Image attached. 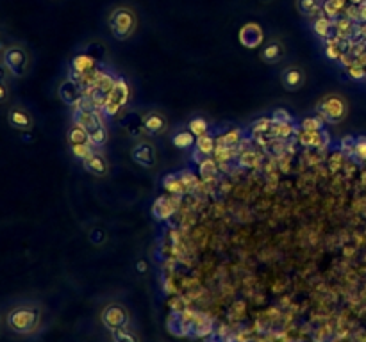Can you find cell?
I'll return each instance as SVG.
<instances>
[{
	"mask_svg": "<svg viewBox=\"0 0 366 342\" xmlns=\"http://www.w3.org/2000/svg\"><path fill=\"white\" fill-rule=\"evenodd\" d=\"M4 325L13 335L27 337L36 334L41 325V307L32 301L16 303L6 312Z\"/></svg>",
	"mask_w": 366,
	"mask_h": 342,
	"instance_id": "obj_1",
	"label": "cell"
},
{
	"mask_svg": "<svg viewBox=\"0 0 366 342\" xmlns=\"http://www.w3.org/2000/svg\"><path fill=\"white\" fill-rule=\"evenodd\" d=\"M107 27L118 41L129 40L138 29V15L130 6H116L107 16Z\"/></svg>",
	"mask_w": 366,
	"mask_h": 342,
	"instance_id": "obj_2",
	"label": "cell"
},
{
	"mask_svg": "<svg viewBox=\"0 0 366 342\" xmlns=\"http://www.w3.org/2000/svg\"><path fill=\"white\" fill-rule=\"evenodd\" d=\"M2 63L9 70L13 79H24L31 70V54L20 41H11L2 54Z\"/></svg>",
	"mask_w": 366,
	"mask_h": 342,
	"instance_id": "obj_3",
	"label": "cell"
},
{
	"mask_svg": "<svg viewBox=\"0 0 366 342\" xmlns=\"http://www.w3.org/2000/svg\"><path fill=\"white\" fill-rule=\"evenodd\" d=\"M316 114L325 123H339L346 116V104L339 97H325L316 104Z\"/></svg>",
	"mask_w": 366,
	"mask_h": 342,
	"instance_id": "obj_4",
	"label": "cell"
},
{
	"mask_svg": "<svg viewBox=\"0 0 366 342\" xmlns=\"http://www.w3.org/2000/svg\"><path fill=\"white\" fill-rule=\"evenodd\" d=\"M127 100H129V86H127V83L123 79H114L113 87L107 91V99L102 107V113L106 116L118 114L120 109L127 104Z\"/></svg>",
	"mask_w": 366,
	"mask_h": 342,
	"instance_id": "obj_5",
	"label": "cell"
},
{
	"mask_svg": "<svg viewBox=\"0 0 366 342\" xmlns=\"http://www.w3.org/2000/svg\"><path fill=\"white\" fill-rule=\"evenodd\" d=\"M6 120H8V125L11 129L20 130V132H29L34 127V118H32L31 111L25 109L20 104L9 107L8 113H6Z\"/></svg>",
	"mask_w": 366,
	"mask_h": 342,
	"instance_id": "obj_6",
	"label": "cell"
},
{
	"mask_svg": "<svg viewBox=\"0 0 366 342\" xmlns=\"http://www.w3.org/2000/svg\"><path fill=\"white\" fill-rule=\"evenodd\" d=\"M297 143L304 148H325L331 143V136L327 134V130H297L295 136Z\"/></svg>",
	"mask_w": 366,
	"mask_h": 342,
	"instance_id": "obj_7",
	"label": "cell"
},
{
	"mask_svg": "<svg viewBox=\"0 0 366 342\" xmlns=\"http://www.w3.org/2000/svg\"><path fill=\"white\" fill-rule=\"evenodd\" d=\"M181 207V197L177 194H170V197H159L152 205V214L156 220L166 221L177 213Z\"/></svg>",
	"mask_w": 366,
	"mask_h": 342,
	"instance_id": "obj_8",
	"label": "cell"
},
{
	"mask_svg": "<svg viewBox=\"0 0 366 342\" xmlns=\"http://www.w3.org/2000/svg\"><path fill=\"white\" fill-rule=\"evenodd\" d=\"M102 322L107 330L114 332V330H118V328H123L129 325V314H127V311L122 307V305H116V303H113V305H109V307L104 308Z\"/></svg>",
	"mask_w": 366,
	"mask_h": 342,
	"instance_id": "obj_9",
	"label": "cell"
},
{
	"mask_svg": "<svg viewBox=\"0 0 366 342\" xmlns=\"http://www.w3.org/2000/svg\"><path fill=\"white\" fill-rule=\"evenodd\" d=\"M238 38H240V43L243 45L245 48H250V50H252V48H257L263 45L264 31L256 22H248V24H245L243 27L240 29Z\"/></svg>",
	"mask_w": 366,
	"mask_h": 342,
	"instance_id": "obj_10",
	"label": "cell"
},
{
	"mask_svg": "<svg viewBox=\"0 0 366 342\" xmlns=\"http://www.w3.org/2000/svg\"><path fill=\"white\" fill-rule=\"evenodd\" d=\"M57 94H60L61 102L74 107L75 104L79 102L81 97H83V87L75 83V80L67 79L60 84V87H57Z\"/></svg>",
	"mask_w": 366,
	"mask_h": 342,
	"instance_id": "obj_11",
	"label": "cell"
},
{
	"mask_svg": "<svg viewBox=\"0 0 366 342\" xmlns=\"http://www.w3.org/2000/svg\"><path fill=\"white\" fill-rule=\"evenodd\" d=\"M133 161L142 168H154L156 166V150L150 143H138L133 148Z\"/></svg>",
	"mask_w": 366,
	"mask_h": 342,
	"instance_id": "obj_12",
	"label": "cell"
},
{
	"mask_svg": "<svg viewBox=\"0 0 366 342\" xmlns=\"http://www.w3.org/2000/svg\"><path fill=\"white\" fill-rule=\"evenodd\" d=\"M166 118L161 113H149L143 116V129H145L147 134L150 136H159L166 130Z\"/></svg>",
	"mask_w": 366,
	"mask_h": 342,
	"instance_id": "obj_13",
	"label": "cell"
},
{
	"mask_svg": "<svg viewBox=\"0 0 366 342\" xmlns=\"http://www.w3.org/2000/svg\"><path fill=\"white\" fill-rule=\"evenodd\" d=\"M95 66H97V61H95L93 55L79 54V55H75L74 59H72L70 71L72 73H79V75H84V77H86V75L90 73Z\"/></svg>",
	"mask_w": 366,
	"mask_h": 342,
	"instance_id": "obj_14",
	"label": "cell"
},
{
	"mask_svg": "<svg viewBox=\"0 0 366 342\" xmlns=\"http://www.w3.org/2000/svg\"><path fill=\"white\" fill-rule=\"evenodd\" d=\"M261 162H263V155L256 150H241L240 154H238V164L241 168H247V169H256L259 168Z\"/></svg>",
	"mask_w": 366,
	"mask_h": 342,
	"instance_id": "obj_15",
	"label": "cell"
},
{
	"mask_svg": "<svg viewBox=\"0 0 366 342\" xmlns=\"http://www.w3.org/2000/svg\"><path fill=\"white\" fill-rule=\"evenodd\" d=\"M194 148L198 155H202V157H211V155L215 154V150H217V138H213V136L208 132V134L197 138Z\"/></svg>",
	"mask_w": 366,
	"mask_h": 342,
	"instance_id": "obj_16",
	"label": "cell"
},
{
	"mask_svg": "<svg viewBox=\"0 0 366 342\" xmlns=\"http://www.w3.org/2000/svg\"><path fill=\"white\" fill-rule=\"evenodd\" d=\"M218 171H220V166H218V162L213 157H204L198 162V175H201V178L204 182L215 180Z\"/></svg>",
	"mask_w": 366,
	"mask_h": 342,
	"instance_id": "obj_17",
	"label": "cell"
},
{
	"mask_svg": "<svg viewBox=\"0 0 366 342\" xmlns=\"http://www.w3.org/2000/svg\"><path fill=\"white\" fill-rule=\"evenodd\" d=\"M283 54H284V47L280 41H272V43H268L266 47L261 50V57H263L264 63L268 64H276L283 59Z\"/></svg>",
	"mask_w": 366,
	"mask_h": 342,
	"instance_id": "obj_18",
	"label": "cell"
},
{
	"mask_svg": "<svg viewBox=\"0 0 366 342\" xmlns=\"http://www.w3.org/2000/svg\"><path fill=\"white\" fill-rule=\"evenodd\" d=\"M241 141H243V130L241 129H231L217 138V145L227 146V148H240Z\"/></svg>",
	"mask_w": 366,
	"mask_h": 342,
	"instance_id": "obj_19",
	"label": "cell"
},
{
	"mask_svg": "<svg viewBox=\"0 0 366 342\" xmlns=\"http://www.w3.org/2000/svg\"><path fill=\"white\" fill-rule=\"evenodd\" d=\"M83 164H84V168L90 171V173L99 175V177H104V175H106V171H107V162L104 161L102 155H99L97 152H93L90 157L84 159Z\"/></svg>",
	"mask_w": 366,
	"mask_h": 342,
	"instance_id": "obj_20",
	"label": "cell"
},
{
	"mask_svg": "<svg viewBox=\"0 0 366 342\" xmlns=\"http://www.w3.org/2000/svg\"><path fill=\"white\" fill-rule=\"evenodd\" d=\"M163 187H165L166 193L170 194H177V197H182L186 193L184 184H182L181 177L179 173H170L163 177Z\"/></svg>",
	"mask_w": 366,
	"mask_h": 342,
	"instance_id": "obj_21",
	"label": "cell"
},
{
	"mask_svg": "<svg viewBox=\"0 0 366 342\" xmlns=\"http://www.w3.org/2000/svg\"><path fill=\"white\" fill-rule=\"evenodd\" d=\"M283 83L290 91L299 90V87H302L304 84L302 71H300L299 68H287V70L283 73Z\"/></svg>",
	"mask_w": 366,
	"mask_h": 342,
	"instance_id": "obj_22",
	"label": "cell"
},
{
	"mask_svg": "<svg viewBox=\"0 0 366 342\" xmlns=\"http://www.w3.org/2000/svg\"><path fill=\"white\" fill-rule=\"evenodd\" d=\"M68 143L72 146L74 145H91L90 143V134L84 127H81L79 123H74L70 130H68Z\"/></svg>",
	"mask_w": 366,
	"mask_h": 342,
	"instance_id": "obj_23",
	"label": "cell"
},
{
	"mask_svg": "<svg viewBox=\"0 0 366 342\" xmlns=\"http://www.w3.org/2000/svg\"><path fill=\"white\" fill-rule=\"evenodd\" d=\"M195 141H197V138H195L189 130H179V132H175L172 138V143L177 148L181 150H189V148H194L195 146Z\"/></svg>",
	"mask_w": 366,
	"mask_h": 342,
	"instance_id": "obj_24",
	"label": "cell"
},
{
	"mask_svg": "<svg viewBox=\"0 0 366 342\" xmlns=\"http://www.w3.org/2000/svg\"><path fill=\"white\" fill-rule=\"evenodd\" d=\"M238 154H240V150L238 148H227V146L217 145L213 159L218 162V164H225V162H231L233 159H238Z\"/></svg>",
	"mask_w": 366,
	"mask_h": 342,
	"instance_id": "obj_25",
	"label": "cell"
},
{
	"mask_svg": "<svg viewBox=\"0 0 366 342\" xmlns=\"http://www.w3.org/2000/svg\"><path fill=\"white\" fill-rule=\"evenodd\" d=\"M272 125H273L272 116H270V118L256 120V122L250 125V134H252V138H256V136L268 134V132H270V129H272Z\"/></svg>",
	"mask_w": 366,
	"mask_h": 342,
	"instance_id": "obj_26",
	"label": "cell"
},
{
	"mask_svg": "<svg viewBox=\"0 0 366 342\" xmlns=\"http://www.w3.org/2000/svg\"><path fill=\"white\" fill-rule=\"evenodd\" d=\"M179 177H181L182 184H184L186 193H191V191H197L198 185H202L201 182H198L197 175H195L194 171H189V169H184V171H181V173H179Z\"/></svg>",
	"mask_w": 366,
	"mask_h": 342,
	"instance_id": "obj_27",
	"label": "cell"
},
{
	"mask_svg": "<svg viewBox=\"0 0 366 342\" xmlns=\"http://www.w3.org/2000/svg\"><path fill=\"white\" fill-rule=\"evenodd\" d=\"M188 130L195 136V138H201V136L208 134L209 132V123L205 122L204 118H194L191 122H189Z\"/></svg>",
	"mask_w": 366,
	"mask_h": 342,
	"instance_id": "obj_28",
	"label": "cell"
},
{
	"mask_svg": "<svg viewBox=\"0 0 366 342\" xmlns=\"http://www.w3.org/2000/svg\"><path fill=\"white\" fill-rule=\"evenodd\" d=\"M113 334V341L114 342H140V337L134 334L133 330H129L127 327L118 328V330L111 332Z\"/></svg>",
	"mask_w": 366,
	"mask_h": 342,
	"instance_id": "obj_29",
	"label": "cell"
},
{
	"mask_svg": "<svg viewBox=\"0 0 366 342\" xmlns=\"http://www.w3.org/2000/svg\"><path fill=\"white\" fill-rule=\"evenodd\" d=\"M299 11L304 16H315L320 13V0H299Z\"/></svg>",
	"mask_w": 366,
	"mask_h": 342,
	"instance_id": "obj_30",
	"label": "cell"
},
{
	"mask_svg": "<svg viewBox=\"0 0 366 342\" xmlns=\"http://www.w3.org/2000/svg\"><path fill=\"white\" fill-rule=\"evenodd\" d=\"M323 127H325V122L320 118L318 114L316 116H307V118L300 122V129L302 130H323Z\"/></svg>",
	"mask_w": 366,
	"mask_h": 342,
	"instance_id": "obj_31",
	"label": "cell"
},
{
	"mask_svg": "<svg viewBox=\"0 0 366 342\" xmlns=\"http://www.w3.org/2000/svg\"><path fill=\"white\" fill-rule=\"evenodd\" d=\"M93 152H95V150L91 145H74V146H72V154H74L77 159H81V161H84L86 157H90Z\"/></svg>",
	"mask_w": 366,
	"mask_h": 342,
	"instance_id": "obj_32",
	"label": "cell"
},
{
	"mask_svg": "<svg viewBox=\"0 0 366 342\" xmlns=\"http://www.w3.org/2000/svg\"><path fill=\"white\" fill-rule=\"evenodd\" d=\"M272 120L273 123H295V118H293L290 111L286 109H276L272 113Z\"/></svg>",
	"mask_w": 366,
	"mask_h": 342,
	"instance_id": "obj_33",
	"label": "cell"
},
{
	"mask_svg": "<svg viewBox=\"0 0 366 342\" xmlns=\"http://www.w3.org/2000/svg\"><path fill=\"white\" fill-rule=\"evenodd\" d=\"M355 141H358V138H354V136H345V138L339 141V148H341V152H345L346 155H354Z\"/></svg>",
	"mask_w": 366,
	"mask_h": 342,
	"instance_id": "obj_34",
	"label": "cell"
},
{
	"mask_svg": "<svg viewBox=\"0 0 366 342\" xmlns=\"http://www.w3.org/2000/svg\"><path fill=\"white\" fill-rule=\"evenodd\" d=\"M315 31L316 34H320L322 38H327V36L331 34V22L327 20V18H318L315 22Z\"/></svg>",
	"mask_w": 366,
	"mask_h": 342,
	"instance_id": "obj_35",
	"label": "cell"
},
{
	"mask_svg": "<svg viewBox=\"0 0 366 342\" xmlns=\"http://www.w3.org/2000/svg\"><path fill=\"white\" fill-rule=\"evenodd\" d=\"M354 155L359 159V161H366V138H358L355 141V148H354Z\"/></svg>",
	"mask_w": 366,
	"mask_h": 342,
	"instance_id": "obj_36",
	"label": "cell"
},
{
	"mask_svg": "<svg viewBox=\"0 0 366 342\" xmlns=\"http://www.w3.org/2000/svg\"><path fill=\"white\" fill-rule=\"evenodd\" d=\"M348 75H351L354 80H361L366 77V71L361 64H352V66H348Z\"/></svg>",
	"mask_w": 366,
	"mask_h": 342,
	"instance_id": "obj_37",
	"label": "cell"
},
{
	"mask_svg": "<svg viewBox=\"0 0 366 342\" xmlns=\"http://www.w3.org/2000/svg\"><path fill=\"white\" fill-rule=\"evenodd\" d=\"M9 99H11V87H9V84L0 83V106L8 104Z\"/></svg>",
	"mask_w": 366,
	"mask_h": 342,
	"instance_id": "obj_38",
	"label": "cell"
},
{
	"mask_svg": "<svg viewBox=\"0 0 366 342\" xmlns=\"http://www.w3.org/2000/svg\"><path fill=\"white\" fill-rule=\"evenodd\" d=\"M8 45H9L8 32H6V29L0 25V59H2V54H4V50L8 48Z\"/></svg>",
	"mask_w": 366,
	"mask_h": 342,
	"instance_id": "obj_39",
	"label": "cell"
},
{
	"mask_svg": "<svg viewBox=\"0 0 366 342\" xmlns=\"http://www.w3.org/2000/svg\"><path fill=\"white\" fill-rule=\"evenodd\" d=\"M11 73H9V70L6 68V64L2 63V59H0V83H4V84H9L11 83Z\"/></svg>",
	"mask_w": 366,
	"mask_h": 342,
	"instance_id": "obj_40",
	"label": "cell"
},
{
	"mask_svg": "<svg viewBox=\"0 0 366 342\" xmlns=\"http://www.w3.org/2000/svg\"><path fill=\"white\" fill-rule=\"evenodd\" d=\"M325 54H327V57H329V59H339V57H341V52H339L338 48H336L334 43H329V47H327Z\"/></svg>",
	"mask_w": 366,
	"mask_h": 342,
	"instance_id": "obj_41",
	"label": "cell"
},
{
	"mask_svg": "<svg viewBox=\"0 0 366 342\" xmlns=\"http://www.w3.org/2000/svg\"><path fill=\"white\" fill-rule=\"evenodd\" d=\"M341 164H343V155H339V154H334L331 157V161H329V168H331L332 171H336V169L341 168Z\"/></svg>",
	"mask_w": 366,
	"mask_h": 342,
	"instance_id": "obj_42",
	"label": "cell"
},
{
	"mask_svg": "<svg viewBox=\"0 0 366 342\" xmlns=\"http://www.w3.org/2000/svg\"><path fill=\"white\" fill-rule=\"evenodd\" d=\"M104 239V234H102V230H97V228H95L93 232H91V241H93L95 244H100L99 241H102Z\"/></svg>",
	"mask_w": 366,
	"mask_h": 342,
	"instance_id": "obj_43",
	"label": "cell"
},
{
	"mask_svg": "<svg viewBox=\"0 0 366 342\" xmlns=\"http://www.w3.org/2000/svg\"><path fill=\"white\" fill-rule=\"evenodd\" d=\"M136 268H138L140 273H147V262H145V260H140V262L136 264Z\"/></svg>",
	"mask_w": 366,
	"mask_h": 342,
	"instance_id": "obj_44",
	"label": "cell"
},
{
	"mask_svg": "<svg viewBox=\"0 0 366 342\" xmlns=\"http://www.w3.org/2000/svg\"><path fill=\"white\" fill-rule=\"evenodd\" d=\"M4 321H6V314L2 311H0V327L4 325Z\"/></svg>",
	"mask_w": 366,
	"mask_h": 342,
	"instance_id": "obj_45",
	"label": "cell"
}]
</instances>
